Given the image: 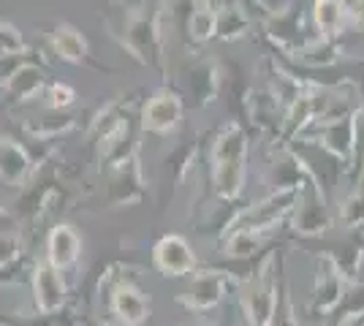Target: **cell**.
Returning <instances> with one entry per match:
<instances>
[{
  "label": "cell",
  "instance_id": "1",
  "mask_svg": "<svg viewBox=\"0 0 364 326\" xmlns=\"http://www.w3.org/2000/svg\"><path fill=\"white\" fill-rule=\"evenodd\" d=\"M107 31L120 47L147 68L164 71V33L161 11L144 3H122L112 0L107 11Z\"/></svg>",
  "mask_w": 364,
  "mask_h": 326
},
{
  "label": "cell",
  "instance_id": "2",
  "mask_svg": "<svg viewBox=\"0 0 364 326\" xmlns=\"http://www.w3.org/2000/svg\"><path fill=\"white\" fill-rule=\"evenodd\" d=\"M213 185L218 199H240L247 174V136L240 123H226L213 139Z\"/></svg>",
  "mask_w": 364,
  "mask_h": 326
},
{
  "label": "cell",
  "instance_id": "3",
  "mask_svg": "<svg viewBox=\"0 0 364 326\" xmlns=\"http://www.w3.org/2000/svg\"><path fill=\"white\" fill-rule=\"evenodd\" d=\"M356 123H359V107L334 117H323L313 125L310 141H316L323 153H329L334 161H340V166H346V171H350L356 156Z\"/></svg>",
  "mask_w": 364,
  "mask_h": 326
},
{
  "label": "cell",
  "instance_id": "4",
  "mask_svg": "<svg viewBox=\"0 0 364 326\" xmlns=\"http://www.w3.org/2000/svg\"><path fill=\"white\" fill-rule=\"evenodd\" d=\"M277 280H274V261L267 259L253 278H247L240 286V308L250 326H269L277 305Z\"/></svg>",
  "mask_w": 364,
  "mask_h": 326
},
{
  "label": "cell",
  "instance_id": "5",
  "mask_svg": "<svg viewBox=\"0 0 364 326\" xmlns=\"http://www.w3.org/2000/svg\"><path fill=\"white\" fill-rule=\"evenodd\" d=\"M332 223L334 217L326 207L323 188H321L316 171L310 169L299 183V199H296V207L291 212V226L302 237H321L332 229Z\"/></svg>",
  "mask_w": 364,
  "mask_h": 326
},
{
  "label": "cell",
  "instance_id": "6",
  "mask_svg": "<svg viewBox=\"0 0 364 326\" xmlns=\"http://www.w3.org/2000/svg\"><path fill=\"white\" fill-rule=\"evenodd\" d=\"M299 199V185H283L280 190L269 193L267 199H261L258 204L245 207L240 215H234V220L228 223V232H269L272 226H277L286 215L294 212Z\"/></svg>",
  "mask_w": 364,
  "mask_h": 326
},
{
  "label": "cell",
  "instance_id": "7",
  "mask_svg": "<svg viewBox=\"0 0 364 326\" xmlns=\"http://www.w3.org/2000/svg\"><path fill=\"white\" fill-rule=\"evenodd\" d=\"M264 31L269 36L274 47L286 55H296L299 49L307 44L304 38V16H302V3L291 0L286 6L274 9L264 19Z\"/></svg>",
  "mask_w": 364,
  "mask_h": 326
},
{
  "label": "cell",
  "instance_id": "8",
  "mask_svg": "<svg viewBox=\"0 0 364 326\" xmlns=\"http://www.w3.org/2000/svg\"><path fill=\"white\" fill-rule=\"evenodd\" d=\"M231 275L223 269H207V272H196L188 291L180 296V302L193 313H207L218 308L223 302L226 291L231 288Z\"/></svg>",
  "mask_w": 364,
  "mask_h": 326
},
{
  "label": "cell",
  "instance_id": "9",
  "mask_svg": "<svg viewBox=\"0 0 364 326\" xmlns=\"http://www.w3.org/2000/svg\"><path fill=\"white\" fill-rule=\"evenodd\" d=\"M152 264L164 278H185V275H193L196 256H193V248L185 237L166 234L152 248Z\"/></svg>",
  "mask_w": 364,
  "mask_h": 326
},
{
  "label": "cell",
  "instance_id": "10",
  "mask_svg": "<svg viewBox=\"0 0 364 326\" xmlns=\"http://www.w3.org/2000/svg\"><path fill=\"white\" fill-rule=\"evenodd\" d=\"M182 98L171 90H158L141 109V128L155 136L174 134L182 123Z\"/></svg>",
  "mask_w": 364,
  "mask_h": 326
},
{
  "label": "cell",
  "instance_id": "11",
  "mask_svg": "<svg viewBox=\"0 0 364 326\" xmlns=\"http://www.w3.org/2000/svg\"><path fill=\"white\" fill-rule=\"evenodd\" d=\"M109 171H112L109 174V204L112 207H131V204L141 202L144 174H141V163H139V150Z\"/></svg>",
  "mask_w": 364,
  "mask_h": 326
},
{
  "label": "cell",
  "instance_id": "12",
  "mask_svg": "<svg viewBox=\"0 0 364 326\" xmlns=\"http://www.w3.org/2000/svg\"><path fill=\"white\" fill-rule=\"evenodd\" d=\"M109 310L117 326H141L150 318V299L131 280H120L109 291Z\"/></svg>",
  "mask_w": 364,
  "mask_h": 326
},
{
  "label": "cell",
  "instance_id": "13",
  "mask_svg": "<svg viewBox=\"0 0 364 326\" xmlns=\"http://www.w3.org/2000/svg\"><path fill=\"white\" fill-rule=\"evenodd\" d=\"M33 299L41 315H52L65 305L68 288L58 266H52L49 261H38L33 266Z\"/></svg>",
  "mask_w": 364,
  "mask_h": 326
},
{
  "label": "cell",
  "instance_id": "14",
  "mask_svg": "<svg viewBox=\"0 0 364 326\" xmlns=\"http://www.w3.org/2000/svg\"><path fill=\"white\" fill-rule=\"evenodd\" d=\"M348 283L340 278V272L329 264V259L318 256V269H316V286H313V299H310V313L313 315H332L346 294Z\"/></svg>",
  "mask_w": 364,
  "mask_h": 326
},
{
  "label": "cell",
  "instance_id": "15",
  "mask_svg": "<svg viewBox=\"0 0 364 326\" xmlns=\"http://www.w3.org/2000/svg\"><path fill=\"white\" fill-rule=\"evenodd\" d=\"M3 90L11 104H28L33 98H38L44 90V68H38L31 60L19 63L11 74L3 79Z\"/></svg>",
  "mask_w": 364,
  "mask_h": 326
},
{
  "label": "cell",
  "instance_id": "16",
  "mask_svg": "<svg viewBox=\"0 0 364 326\" xmlns=\"http://www.w3.org/2000/svg\"><path fill=\"white\" fill-rule=\"evenodd\" d=\"M313 22L323 38H340L350 25H356V16H353L350 3L346 0H316Z\"/></svg>",
  "mask_w": 364,
  "mask_h": 326
},
{
  "label": "cell",
  "instance_id": "17",
  "mask_svg": "<svg viewBox=\"0 0 364 326\" xmlns=\"http://www.w3.org/2000/svg\"><path fill=\"white\" fill-rule=\"evenodd\" d=\"M82 256V237L74 232V226L60 223L46 237V261L58 266L60 272L71 269Z\"/></svg>",
  "mask_w": 364,
  "mask_h": 326
},
{
  "label": "cell",
  "instance_id": "18",
  "mask_svg": "<svg viewBox=\"0 0 364 326\" xmlns=\"http://www.w3.org/2000/svg\"><path fill=\"white\" fill-rule=\"evenodd\" d=\"M33 169L28 150L19 141L0 136V183L3 185H22Z\"/></svg>",
  "mask_w": 364,
  "mask_h": 326
},
{
  "label": "cell",
  "instance_id": "19",
  "mask_svg": "<svg viewBox=\"0 0 364 326\" xmlns=\"http://www.w3.org/2000/svg\"><path fill=\"white\" fill-rule=\"evenodd\" d=\"M49 47H52V52L60 60L74 63V65H82V63L90 60L87 38L76 31L74 25H68V22H60V25L52 28V33H49Z\"/></svg>",
  "mask_w": 364,
  "mask_h": 326
},
{
  "label": "cell",
  "instance_id": "20",
  "mask_svg": "<svg viewBox=\"0 0 364 326\" xmlns=\"http://www.w3.org/2000/svg\"><path fill=\"white\" fill-rule=\"evenodd\" d=\"M294 58L307 68H332L346 58V52L340 47V38H323L321 36L316 41H307Z\"/></svg>",
  "mask_w": 364,
  "mask_h": 326
},
{
  "label": "cell",
  "instance_id": "21",
  "mask_svg": "<svg viewBox=\"0 0 364 326\" xmlns=\"http://www.w3.org/2000/svg\"><path fill=\"white\" fill-rule=\"evenodd\" d=\"M215 9H218V33H215V38L237 41V38H242L245 33L253 28V19L247 16V11L240 3L226 0L223 6H215Z\"/></svg>",
  "mask_w": 364,
  "mask_h": 326
},
{
  "label": "cell",
  "instance_id": "22",
  "mask_svg": "<svg viewBox=\"0 0 364 326\" xmlns=\"http://www.w3.org/2000/svg\"><path fill=\"white\" fill-rule=\"evenodd\" d=\"M323 259H329V264L340 272V278L346 283H356L359 280V269H362L364 261V239L362 242H353V245H346V248H332L321 253Z\"/></svg>",
  "mask_w": 364,
  "mask_h": 326
},
{
  "label": "cell",
  "instance_id": "23",
  "mask_svg": "<svg viewBox=\"0 0 364 326\" xmlns=\"http://www.w3.org/2000/svg\"><path fill=\"white\" fill-rule=\"evenodd\" d=\"M188 36L191 41L204 44V41H213L215 33H218V9L213 3H204V6H193V11L188 16Z\"/></svg>",
  "mask_w": 364,
  "mask_h": 326
},
{
  "label": "cell",
  "instance_id": "24",
  "mask_svg": "<svg viewBox=\"0 0 364 326\" xmlns=\"http://www.w3.org/2000/svg\"><path fill=\"white\" fill-rule=\"evenodd\" d=\"M71 128H74V117L65 114V109H52V114H46L38 123H31L25 131L36 139H55L60 134H68Z\"/></svg>",
  "mask_w": 364,
  "mask_h": 326
},
{
  "label": "cell",
  "instance_id": "25",
  "mask_svg": "<svg viewBox=\"0 0 364 326\" xmlns=\"http://www.w3.org/2000/svg\"><path fill=\"white\" fill-rule=\"evenodd\" d=\"M337 220H340L346 229H362L364 226V177L356 183V188L350 190L348 196L340 202Z\"/></svg>",
  "mask_w": 364,
  "mask_h": 326
},
{
  "label": "cell",
  "instance_id": "26",
  "mask_svg": "<svg viewBox=\"0 0 364 326\" xmlns=\"http://www.w3.org/2000/svg\"><path fill=\"white\" fill-rule=\"evenodd\" d=\"M264 245V232H228L226 234V256L228 259H250Z\"/></svg>",
  "mask_w": 364,
  "mask_h": 326
},
{
  "label": "cell",
  "instance_id": "27",
  "mask_svg": "<svg viewBox=\"0 0 364 326\" xmlns=\"http://www.w3.org/2000/svg\"><path fill=\"white\" fill-rule=\"evenodd\" d=\"M334 313H337V321H343V318H364V283H359V280L350 283Z\"/></svg>",
  "mask_w": 364,
  "mask_h": 326
},
{
  "label": "cell",
  "instance_id": "28",
  "mask_svg": "<svg viewBox=\"0 0 364 326\" xmlns=\"http://www.w3.org/2000/svg\"><path fill=\"white\" fill-rule=\"evenodd\" d=\"M269 326H299V315L294 310V302H291L289 286L283 283L280 296H277V305H274V315Z\"/></svg>",
  "mask_w": 364,
  "mask_h": 326
},
{
  "label": "cell",
  "instance_id": "29",
  "mask_svg": "<svg viewBox=\"0 0 364 326\" xmlns=\"http://www.w3.org/2000/svg\"><path fill=\"white\" fill-rule=\"evenodd\" d=\"M44 98L49 109H68V107H74L76 90L71 85H65V82H52V85H46Z\"/></svg>",
  "mask_w": 364,
  "mask_h": 326
},
{
  "label": "cell",
  "instance_id": "30",
  "mask_svg": "<svg viewBox=\"0 0 364 326\" xmlns=\"http://www.w3.org/2000/svg\"><path fill=\"white\" fill-rule=\"evenodd\" d=\"M0 49L6 55H22L25 52V41L19 28H14L11 22H0Z\"/></svg>",
  "mask_w": 364,
  "mask_h": 326
},
{
  "label": "cell",
  "instance_id": "31",
  "mask_svg": "<svg viewBox=\"0 0 364 326\" xmlns=\"http://www.w3.org/2000/svg\"><path fill=\"white\" fill-rule=\"evenodd\" d=\"M350 174L356 177V183L364 177V104L359 107V123H356V156H353V169Z\"/></svg>",
  "mask_w": 364,
  "mask_h": 326
},
{
  "label": "cell",
  "instance_id": "32",
  "mask_svg": "<svg viewBox=\"0 0 364 326\" xmlns=\"http://www.w3.org/2000/svg\"><path fill=\"white\" fill-rule=\"evenodd\" d=\"M16 256H19V239L0 229V266L14 264Z\"/></svg>",
  "mask_w": 364,
  "mask_h": 326
},
{
  "label": "cell",
  "instance_id": "33",
  "mask_svg": "<svg viewBox=\"0 0 364 326\" xmlns=\"http://www.w3.org/2000/svg\"><path fill=\"white\" fill-rule=\"evenodd\" d=\"M337 326H364V318H343L337 321Z\"/></svg>",
  "mask_w": 364,
  "mask_h": 326
},
{
  "label": "cell",
  "instance_id": "34",
  "mask_svg": "<svg viewBox=\"0 0 364 326\" xmlns=\"http://www.w3.org/2000/svg\"><path fill=\"white\" fill-rule=\"evenodd\" d=\"M193 3H198V6H204V3H215V0H193Z\"/></svg>",
  "mask_w": 364,
  "mask_h": 326
},
{
  "label": "cell",
  "instance_id": "35",
  "mask_svg": "<svg viewBox=\"0 0 364 326\" xmlns=\"http://www.w3.org/2000/svg\"><path fill=\"white\" fill-rule=\"evenodd\" d=\"M362 239H364V232H362Z\"/></svg>",
  "mask_w": 364,
  "mask_h": 326
}]
</instances>
